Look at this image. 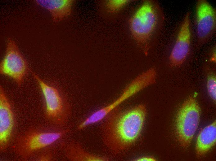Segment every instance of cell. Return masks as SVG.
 <instances>
[{
  "label": "cell",
  "instance_id": "cell-1",
  "mask_svg": "<svg viewBox=\"0 0 216 161\" xmlns=\"http://www.w3.org/2000/svg\"><path fill=\"white\" fill-rule=\"evenodd\" d=\"M146 114L142 104L122 111L114 109L104 119L102 135L105 145L115 152L130 147L141 135Z\"/></svg>",
  "mask_w": 216,
  "mask_h": 161
},
{
  "label": "cell",
  "instance_id": "cell-2",
  "mask_svg": "<svg viewBox=\"0 0 216 161\" xmlns=\"http://www.w3.org/2000/svg\"><path fill=\"white\" fill-rule=\"evenodd\" d=\"M29 71L36 80L43 96L45 118L54 124H64L71 113L70 106L66 97L57 88L45 82L30 69Z\"/></svg>",
  "mask_w": 216,
  "mask_h": 161
},
{
  "label": "cell",
  "instance_id": "cell-3",
  "mask_svg": "<svg viewBox=\"0 0 216 161\" xmlns=\"http://www.w3.org/2000/svg\"><path fill=\"white\" fill-rule=\"evenodd\" d=\"M70 131L69 128L48 130L31 128L17 138L12 148L19 156L26 159L36 151L52 145Z\"/></svg>",
  "mask_w": 216,
  "mask_h": 161
},
{
  "label": "cell",
  "instance_id": "cell-4",
  "mask_svg": "<svg viewBox=\"0 0 216 161\" xmlns=\"http://www.w3.org/2000/svg\"><path fill=\"white\" fill-rule=\"evenodd\" d=\"M158 14L151 1L144 2L129 21L131 33L137 45L147 55L149 43L156 28Z\"/></svg>",
  "mask_w": 216,
  "mask_h": 161
},
{
  "label": "cell",
  "instance_id": "cell-5",
  "mask_svg": "<svg viewBox=\"0 0 216 161\" xmlns=\"http://www.w3.org/2000/svg\"><path fill=\"white\" fill-rule=\"evenodd\" d=\"M200 109L196 99L189 97L182 105L176 120V131L178 141L183 147L190 145L198 128Z\"/></svg>",
  "mask_w": 216,
  "mask_h": 161
},
{
  "label": "cell",
  "instance_id": "cell-6",
  "mask_svg": "<svg viewBox=\"0 0 216 161\" xmlns=\"http://www.w3.org/2000/svg\"><path fill=\"white\" fill-rule=\"evenodd\" d=\"M156 77V70L154 67H152L139 75L126 86L120 96L115 100L88 116L89 122L93 124L104 120L109 113L124 101L148 86L155 84Z\"/></svg>",
  "mask_w": 216,
  "mask_h": 161
},
{
  "label": "cell",
  "instance_id": "cell-7",
  "mask_svg": "<svg viewBox=\"0 0 216 161\" xmlns=\"http://www.w3.org/2000/svg\"><path fill=\"white\" fill-rule=\"evenodd\" d=\"M29 69L15 41L8 38L5 55L0 63V74L11 78L20 87Z\"/></svg>",
  "mask_w": 216,
  "mask_h": 161
},
{
  "label": "cell",
  "instance_id": "cell-8",
  "mask_svg": "<svg viewBox=\"0 0 216 161\" xmlns=\"http://www.w3.org/2000/svg\"><path fill=\"white\" fill-rule=\"evenodd\" d=\"M15 116L4 89L0 86V151L5 152L12 139L15 127Z\"/></svg>",
  "mask_w": 216,
  "mask_h": 161
},
{
  "label": "cell",
  "instance_id": "cell-9",
  "mask_svg": "<svg viewBox=\"0 0 216 161\" xmlns=\"http://www.w3.org/2000/svg\"><path fill=\"white\" fill-rule=\"evenodd\" d=\"M191 39L190 15L186 14L169 57L170 65L178 67L185 61L190 51Z\"/></svg>",
  "mask_w": 216,
  "mask_h": 161
},
{
  "label": "cell",
  "instance_id": "cell-10",
  "mask_svg": "<svg viewBox=\"0 0 216 161\" xmlns=\"http://www.w3.org/2000/svg\"><path fill=\"white\" fill-rule=\"evenodd\" d=\"M196 21L198 39L201 41L207 40L214 33L216 26V11L207 1H198Z\"/></svg>",
  "mask_w": 216,
  "mask_h": 161
},
{
  "label": "cell",
  "instance_id": "cell-11",
  "mask_svg": "<svg viewBox=\"0 0 216 161\" xmlns=\"http://www.w3.org/2000/svg\"><path fill=\"white\" fill-rule=\"evenodd\" d=\"M35 2L50 12L53 20L60 21L67 17L71 11L72 1L70 0H36Z\"/></svg>",
  "mask_w": 216,
  "mask_h": 161
},
{
  "label": "cell",
  "instance_id": "cell-12",
  "mask_svg": "<svg viewBox=\"0 0 216 161\" xmlns=\"http://www.w3.org/2000/svg\"><path fill=\"white\" fill-rule=\"evenodd\" d=\"M216 121L202 129L199 134L196 145V152L199 156L207 153L216 144Z\"/></svg>",
  "mask_w": 216,
  "mask_h": 161
},
{
  "label": "cell",
  "instance_id": "cell-13",
  "mask_svg": "<svg viewBox=\"0 0 216 161\" xmlns=\"http://www.w3.org/2000/svg\"><path fill=\"white\" fill-rule=\"evenodd\" d=\"M67 158L72 161H106L109 159L89 153L79 144L72 143L65 149Z\"/></svg>",
  "mask_w": 216,
  "mask_h": 161
},
{
  "label": "cell",
  "instance_id": "cell-14",
  "mask_svg": "<svg viewBox=\"0 0 216 161\" xmlns=\"http://www.w3.org/2000/svg\"><path fill=\"white\" fill-rule=\"evenodd\" d=\"M127 0H109L106 4L107 10L110 13L117 12L123 7L128 2Z\"/></svg>",
  "mask_w": 216,
  "mask_h": 161
},
{
  "label": "cell",
  "instance_id": "cell-15",
  "mask_svg": "<svg viewBox=\"0 0 216 161\" xmlns=\"http://www.w3.org/2000/svg\"><path fill=\"white\" fill-rule=\"evenodd\" d=\"M207 88L210 97L214 101L216 98V78L214 75H210L208 78Z\"/></svg>",
  "mask_w": 216,
  "mask_h": 161
},
{
  "label": "cell",
  "instance_id": "cell-16",
  "mask_svg": "<svg viewBox=\"0 0 216 161\" xmlns=\"http://www.w3.org/2000/svg\"><path fill=\"white\" fill-rule=\"evenodd\" d=\"M52 154L51 152L42 154L34 159V160L40 161H49L52 159Z\"/></svg>",
  "mask_w": 216,
  "mask_h": 161
},
{
  "label": "cell",
  "instance_id": "cell-17",
  "mask_svg": "<svg viewBox=\"0 0 216 161\" xmlns=\"http://www.w3.org/2000/svg\"><path fill=\"white\" fill-rule=\"evenodd\" d=\"M135 161H155L156 159L150 156H143L135 159Z\"/></svg>",
  "mask_w": 216,
  "mask_h": 161
},
{
  "label": "cell",
  "instance_id": "cell-18",
  "mask_svg": "<svg viewBox=\"0 0 216 161\" xmlns=\"http://www.w3.org/2000/svg\"><path fill=\"white\" fill-rule=\"evenodd\" d=\"M211 61L212 62L215 63L216 62V52L215 50H214L212 53V55L211 56L210 59Z\"/></svg>",
  "mask_w": 216,
  "mask_h": 161
}]
</instances>
